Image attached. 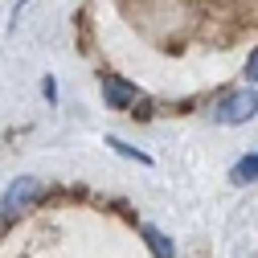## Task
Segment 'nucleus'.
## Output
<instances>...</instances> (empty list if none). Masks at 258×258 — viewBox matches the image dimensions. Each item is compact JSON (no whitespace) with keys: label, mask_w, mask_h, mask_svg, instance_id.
Masks as SVG:
<instances>
[{"label":"nucleus","mask_w":258,"mask_h":258,"mask_svg":"<svg viewBox=\"0 0 258 258\" xmlns=\"http://www.w3.org/2000/svg\"><path fill=\"white\" fill-rule=\"evenodd\" d=\"M254 115H258V94H254V90H238V94H230V99H221V103L213 107V119L225 123V127L246 123V119H254Z\"/></svg>","instance_id":"obj_1"},{"label":"nucleus","mask_w":258,"mask_h":258,"mask_svg":"<svg viewBox=\"0 0 258 258\" xmlns=\"http://www.w3.org/2000/svg\"><path fill=\"white\" fill-rule=\"evenodd\" d=\"M33 197H41V184H37L33 176H21V180H13V184H9L5 201H0V209H5V213H17V209H25Z\"/></svg>","instance_id":"obj_2"},{"label":"nucleus","mask_w":258,"mask_h":258,"mask_svg":"<svg viewBox=\"0 0 258 258\" xmlns=\"http://www.w3.org/2000/svg\"><path fill=\"white\" fill-rule=\"evenodd\" d=\"M103 99H107L111 107H132V103H136V86H127V82H119V78H107V82H103Z\"/></svg>","instance_id":"obj_3"},{"label":"nucleus","mask_w":258,"mask_h":258,"mask_svg":"<svg viewBox=\"0 0 258 258\" xmlns=\"http://www.w3.org/2000/svg\"><path fill=\"white\" fill-rule=\"evenodd\" d=\"M230 180H234V184H250V180H258V156L238 160V164H234V172H230Z\"/></svg>","instance_id":"obj_4"},{"label":"nucleus","mask_w":258,"mask_h":258,"mask_svg":"<svg viewBox=\"0 0 258 258\" xmlns=\"http://www.w3.org/2000/svg\"><path fill=\"white\" fill-rule=\"evenodd\" d=\"M144 234H148V242H152V250H156V258H172V242H168L164 234H160L156 225H148Z\"/></svg>","instance_id":"obj_5"},{"label":"nucleus","mask_w":258,"mask_h":258,"mask_svg":"<svg viewBox=\"0 0 258 258\" xmlns=\"http://www.w3.org/2000/svg\"><path fill=\"white\" fill-rule=\"evenodd\" d=\"M246 74L258 82V49H254V53H250V61H246Z\"/></svg>","instance_id":"obj_6"}]
</instances>
